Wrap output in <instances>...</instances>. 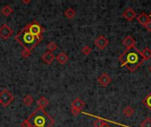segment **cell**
<instances>
[{"label":"cell","mask_w":151,"mask_h":127,"mask_svg":"<svg viewBox=\"0 0 151 127\" xmlns=\"http://www.w3.org/2000/svg\"><path fill=\"white\" fill-rule=\"evenodd\" d=\"M119 60L121 63V66H126L130 72H135L143 63L144 59L142 55V51L137 47L127 49L119 57Z\"/></svg>","instance_id":"obj_1"},{"label":"cell","mask_w":151,"mask_h":127,"mask_svg":"<svg viewBox=\"0 0 151 127\" xmlns=\"http://www.w3.org/2000/svg\"><path fill=\"white\" fill-rule=\"evenodd\" d=\"M27 122L30 127H51L54 125L53 118L39 107L28 117Z\"/></svg>","instance_id":"obj_2"},{"label":"cell","mask_w":151,"mask_h":127,"mask_svg":"<svg viewBox=\"0 0 151 127\" xmlns=\"http://www.w3.org/2000/svg\"><path fill=\"white\" fill-rule=\"evenodd\" d=\"M15 39L28 51H32V50L42 41V39L30 34L26 28H23V30L15 36Z\"/></svg>","instance_id":"obj_3"},{"label":"cell","mask_w":151,"mask_h":127,"mask_svg":"<svg viewBox=\"0 0 151 127\" xmlns=\"http://www.w3.org/2000/svg\"><path fill=\"white\" fill-rule=\"evenodd\" d=\"M25 28H26L30 34H32L33 35L36 36V37L39 38V39H42V33L43 32V28L39 25L38 22L34 21V22L28 24L27 26H26Z\"/></svg>","instance_id":"obj_4"},{"label":"cell","mask_w":151,"mask_h":127,"mask_svg":"<svg viewBox=\"0 0 151 127\" xmlns=\"http://www.w3.org/2000/svg\"><path fill=\"white\" fill-rule=\"evenodd\" d=\"M13 95L12 93L6 89H4L0 92V104H2L4 107H7L12 101H13Z\"/></svg>","instance_id":"obj_5"},{"label":"cell","mask_w":151,"mask_h":127,"mask_svg":"<svg viewBox=\"0 0 151 127\" xmlns=\"http://www.w3.org/2000/svg\"><path fill=\"white\" fill-rule=\"evenodd\" d=\"M12 29L6 24H4L3 26L0 27V37H2L3 39H9L12 35Z\"/></svg>","instance_id":"obj_6"},{"label":"cell","mask_w":151,"mask_h":127,"mask_svg":"<svg viewBox=\"0 0 151 127\" xmlns=\"http://www.w3.org/2000/svg\"><path fill=\"white\" fill-rule=\"evenodd\" d=\"M109 40L104 35H99L95 41V44L99 50H104L109 45Z\"/></svg>","instance_id":"obj_7"},{"label":"cell","mask_w":151,"mask_h":127,"mask_svg":"<svg viewBox=\"0 0 151 127\" xmlns=\"http://www.w3.org/2000/svg\"><path fill=\"white\" fill-rule=\"evenodd\" d=\"M122 43L127 47V49H131V48L136 47L135 40L134 39V37H133L132 35H127V36L122 40Z\"/></svg>","instance_id":"obj_8"},{"label":"cell","mask_w":151,"mask_h":127,"mask_svg":"<svg viewBox=\"0 0 151 127\" xmlns=\"http://www.w3.org/2000/svg\"><path fill=\"white\" fill-rule=\"evenodd\" d=\"M97 81H98V83H99V85H100L101 87L105 88V87H107V86L111 82V78L107 73H103V74L98 78Z\"/></svg>","instance_id":"obj_9"},{"label":"cell","mask_w":151,"mask_h":127,"mask_svg":"<svg viewBox=\"0 0 151 127\" xmlns=\"http://www.w3.org/2000/svg\"><path fill=\"white\" fill-rule=\"evenodd\" d=\"M137 16L136 12L134 11L133 8H127L122 14V17H124L128 21H132L135 17Z\"/></svg>","instance_id":"obj_10"},{"label":"cell","mask_w":151,"mask_h":127,"mask_svg":"<svg viewBox=\"0 0 151 127\" xmlns=\"http://www.w3.org/2000/svg\"><path fill=\"white\" fill-rule=\"evenodd\" d=\"M150 15H148L147 13H145V12H142L141 14H139L138 16H137V21L141 24V25H142L143 27L149 22V21H150Z\"/></svg>","instance_id":"obj_11"},{"label":"cell","mask_w":151,"mask_h":127,"mask_svg":"<svg viewBox=\"0 0 151 127\" xmlns=\"http://www.w3.org/2000/svg\"><path fill=\"white\" fill-rule=\"evenodd\" d=\"M42 61H43L45 64H47V65H50V64L54 61V59H55V56L53 55V53H52V52L46 51V52L42 56Z\"/></svg>","instance_id":"obj_12"},{"label":"cell","mask_w":151,"mask_h":127,"mask_svg":"<svg viewBox=\"0 0 151 127\" xmlns=\"http://www.w3.org/2000/svg\"><path fill=\"white\" fill-rule=\"evenodd\" d=\"M85 106V103L81 100L80 98H76L73 103H72V108L73 110H79L81 111V109Z\"/></svg>","instance_id":"obj_13"},{"label":"cell","mask_w":151,"mask_h":127,"mask_svg":"<svg viewBox=\"0 0 151 127\" xmlns=\"http://www.w3.org/2000/svg\"><path fill=\"white\" fill-rule=\"evenodd\" d=\"M56 59L58 60V62L60 65H65V64L67 63L69 57H68V56H67L65 53L60 52V53L56 57Z\"/></svg>","instance_id":"obj_14"},{"label":"cell","mask_w":151,"mask_h":127,"mask_svg":"<svg viewBox=\"0 0 151 127\" xmlns=\"http://www.w3.org/2000/svg\"><path fill=\"white\" fill-rule=\"evenodd\" d=\"M13 10L12 8L10 6V5H4L2 9H1V13L4 15V16H6V17H9L12 13Z\"/></svg>","instance_id":"obj_15"},{"label":"cell","mask_w":151,"mask_h":127,"mask_svg":"<svg viewBox=\"0 0 151 127\" xmlns=\"http://www.w3.org/2000/svg\"><path fill=\"white\" fill-rule=\"evenodd\" d=\"M142 57H143L144 61L150 60L151 58V50L149 47H146V48L142 51Z\"/></svg>","instance_id":"obj_16"},{"label":"cell","mask_w":151,"mask_h":127,"mask_svg":"<svg viewBox=\"0 0 151 127\" xmlns=\"http://www.w3.org/2000/svg\"><path fill=\"white\" fill-rule=\"evenodd\" d=\"M76 11L73 9V8H68L65 10V16L68 19H72L75 17Z\"/></svg>","instance_id":"obj_17"},{"label":"cell","mask_w":151,"mask_h":127,"mask_svg":"<svg viewBox=\"0 0 151 127\" xmlns=\"http://www.w3.org/2000/svg\"><path fill=\"white\" fill-rule=\"evenodd\" d=\"M37 105L39 106V108L43 109L44 107H46L47 105H49V101H48L44 96H42V97H40V99L37 101Z\"/></svg>","instance_id":"obj_18"},{"label":"cell","mask_w":151,"mask_h":127,"mask_svg":"<svg viewBox=\"0 0 151 127\" xmlns=\"http://www.w3.org/2000/svg\"><path fill=\"white\" fill-rule=\"evenodd\" d=\"M123 113H124V115H125L126 117H132V116H134V110L131 106L127 105V106L123 110Z\"/></svg>","instance_id":"obj_19"},{"label":"cell","mask_w":151,"mask_h":127,"mask_svg":"<svg viewBox=\"0 0 151 127\" xmlns=\"http://www.w3.org/2000/svg\"><path fill=\"white\" fill-rule=\"evenodd\" d=\"M33 102H34V98H33V96L32 95H26L25 97H24V99H23V103H24V105H26V106H30L32 103H33Z\"/></svg>","instance_id":"obj_20"},{"label":"cell","mask_w":151,"mask_h":127,"mask_svg":"<svg viewBox=\"0 0 151 127\" xmlns=\"http://www.w3.org/2000/svg\"><path fill=\"white\" fill-rule=\"evenodd\" d=\"M96 118H97V120L95 121V123H94V127H104V126L107 125V123H106L104 119H102L101 118H99V117H96Z\"/></svg>","instance_id":"obj_21"},{"label":"cell","mask_w":151,"mask_h":127,"mask_svg":"<svg viewBox=\"0 0 151 127\" xmlns=\"http://www.w3.org/2000/svg\"><path fill=\"white\" fill-rule=\"evenodd\" d=\"M142 103H143V104H144L145 106H147V107L151 110V93L150 95H148L143 99Z\"/></svg>","instance_id":"obj_22"},{"label":"cell","mask_w":151,"mask_h":127,"mask_svg":"<svg viewBox=\"0 0 151 127\" xmlns=\"http://www.w3.org/2000/svg\"><path fill=\"white\" fill-rule=\"evenodd\" d=\"M57 49H58V45H57L56 42H49V43L47 44V50H48V51H50V52H53V51H55Z\"/></svg>","instance_id":"obj_23"},{"label":"cell","mask_w":151,"mask_h":127,"mask_svg":"<svg viewBox=\"0 0 151 127\" xmlns=\"http://www.w3.org/2000/svg\"><path fill=\"white\" fill-rule=\"evenodd\" d=\"M141 127H151V118H147L145 120H143V122L141 124Z\"/></svg>","instance_id":"obj_24"},{"label":"cell","mask_w":151,"mask_h":127,"mask_svg":"<svg viewBox=\"0 0 151 127\" xmlns=\"http://www.w3.org/2000/svg\"><path fill=\"white\" fill-rule=\"evenodd\" d=\"M91 51H92V50H91V48L88 47V46H84V47L82 48V53H83L84 55H86V56L89 55V54L91 53Z\"/></svg>","instance_id":"obj_25"},{"label":"cell","mask_w":151,"mask_h":127,"mask_svg":"<svg viewBox=\"0 0 151 127\" xmlns=\"http://www.w3.org/2000/svg\"><path fill=\"white\" fill-rule=\"evenodd\" d=\"M30 53H31V51H28V50H22L21 51V55H22V57H28L29 56H30Z\"/></svg>","instance_id":"obj_26"},{"label":"cell","mask_w":151,"mask_h":127,"mask_svg":"<svg viewBox=\"0 0 151 127\" xmlns=\"http://www.w3.org/2000/svg\"><path fill=\"white\" fill-rule=\"evenodd\" d=\"M144 27H145L149 32H151V20L150 21H149V22L144 26Z\"/></svg>","instance_id":"obj_27"},{"label":"cell","mask_w":151,"mask_h":127,"mask_svg":"<svg viewBox=\"0 0 151 127\" xmlns=\"http://www.w3.org/2000/svg\"><path fill=\"white\" fill-rule=\"evenodd\" d=\"M21 127H30L29 126V124H28V122H27V119L24 120V121L21 123Z\"/></svg>","instance_id":"obj_28"},{"label":"cell","mask_w":151,"mask_h":127,"mask_svg":"<svg viewBox=\"0 0 151 127\" xmlns=\"http://www.w3.org/2000/svg\"><path fill=\"white\" fill-rule=\"evenodd\" d=\"M22 3H24V4H29V3H30V1H24V0H23V1H22Z\"/></svg>","instance_id":"obj_29"},{"label":"cell","mask_w":151,"mask_h":127,"mask_svg":"<svg viewBox=\"0 0 151 127\" xmlns=\"http://www.w3.org/2000/svg\"><path fill=\"white\" fill-rule=\"evenodd\" d=\"M104 127H111L110 126H109V125H108V124H107V125H106V126H104Z\"/></svg>","instance_id":"obj_30"},{"label":"cell","mask_w":151,"mask_h":127,"mask_svg":"<svg viewBox=\"0 0 151 127\" xmlns=\"http://www.w3.org/2000/svg\"><path fill=\"white\" fill-rule=\"evenodd\" d=\"M150 17L151 18V11H150Z\"/></svg>","instance_id":"obj_31"},{"label":"cell","mask_w":151,"mask_h":127,"mask_svg":"<svg viewBox=\"0 0 151 127\" xmlns=\"http://www.w3.org/2000/svg\"><path fill=\"white\" fill-rule=\"evenodd\" d=\"M150 72H151V66H150Z\"/></svg>","instance_id":"obj_32"}]
</instances>
